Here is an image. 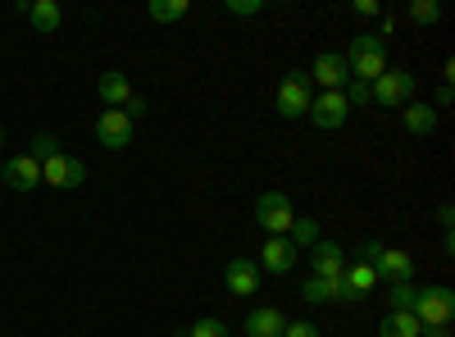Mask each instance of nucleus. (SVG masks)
I'll return each mask as SVG.
<instances>
[{"label":"nucleus","instance_id":"c756f323","mask_svg":"<svg viewBox=\"0 0 455 337\" xmlns=\"http://www.w3.org/2000/svg\"><path fill=\"white\" fill-rule=\"evenodd\" d=\"M360 19H378V14H383V10H378V0H355V5H351Z\"/></svg>","mask_w":455,"mask_h":337},{"label":"nucleus","instance_id":"423d86ee","mask_svg":"<svg viewBox=\"0 0 455 337\" xmlns=\"http://www.w3.org/2000/svg\"><path fill=\"white\" fill-rule=\"evenodd\" d=\"M274 100H278V115L283 119H306V109L315 100V83L306 78V73H283Z\"/></svg>","mask_w":455,"mask_h":337},{"label":"nucleus","instance_id":"f03ea898","mask_svg":"<svg viewBox=\"0 0 455 337\" xmlns=\"http://www.w3.org/2000/svg\"><path fill=\"white\" fill-rule=\"evenodd\" d=\"M355 260L378 274V283H414V255L410 251H396V246H383V242H364L355 251Z\"/></svg>","mask_w":455,"mask_h":337},{"label":"nucleus","instance_id":"a878e982","mask_svg":"<svg viewBox=\"0 0 455 337\" xmlns=\"http://www.w3.org/2000/svg\"><path fill=\"white\" fill-rule=\"evenodd\" d=\"M392 310H414V296H419V287L414 283H392Z\"/></svg>","mask_w":455,"mask_h":337},{"label":"nucleus","instance_id":"aec40b11","mask_svg":"<svg viewBox=\"0 0 455 337\" xmlns=\"http://www.w3.org/2000/svg\"><path fill=\"white\" fill-rule=\"evenodd\" d=\"M146 14L156 23H182L187 14H192V0H150Z\"/></svg>","mask_w":455,"mask_h":337},{"label":"nucleus","instance_id":"39448f33","mask_svg":"<svg viewBox=\"0 0 455 337\" xmlns=\"http://www.w3.org/2000/svg\"><path fill=\"white\" fill-rule=\"evenodd\" d=\"M255 223L269 237H287V229L296 223V210H291V197L287 192H264L255 201Z\"/></svg>","mask_w":455,"mask_h":337},{"label":"nucleus","instance_id":"6ab92c4d","mask_svg":"<svg viewBox=\"0 0 455 337\" xmlns=\"http://www.w3.org/2000/svg\"><path fill=\"white\" fill-rule=\"evenodd\" d=\"M378 337H419V319L410 310H387L383 324H378Z\"/></svg>","mask_w":455,"mask_h":337},{"label":"nucleus","instance_id":"7c9ffc66","mask_svg":"<svg viewBox=\"0 0 455 337\" xmlns=\"http://www.w3.org/2000/svg\"><path fill=\"white\" fill-rule=\"evenodd\" d=\"M124 115H128V119H132V124H137V119H141V115H146V100H141V96H132V100H128V105H124Z\"/></svg>","mask_w":455,"mask_h":337},{"label":"nucleus","instance_id":"f3484780","mask_svg":"<svg viewBox=\"0 0 455 337\" xmlns=\"http://www.w3.org/2000/svg\"><path fill=\"white\" fill-rule=\"evenodd\" d=\"M283 328H287V315L274 306H259L246 315V337H283Z\"/></svg>","mask_w":455,"mask_h":337},{"label":"nucleus","instance_id":"393cba45","mask_svg":"<svg viewBox=\"0 0 455 337\" xmlns=\"http://www.w3.org/2000/svg\"><path fill=\"white\" fill-rule=\"evenodd\" d=\"M187 337H233V333H228L223 319H210V315H205V319H196L192 328H187Z\"/></svg>","mask_w":455,"mask_h":337},{"label":"nucleus","instance_id":"9b49d317","mask_svg":"<svg viewBox=\"0 0 455 337\" xmlns=\"http://www.w3.org/2000/svg\"><path fill=\"white\" fill-rule=\"evenodd\" d=\"M306 260H310V278H323V283H337L341 278V269H347V251H341L337 242H328V237H319L310 251H306Z\"/></svg>","mask_w":455,"mask_h":337},{"label":"nucleus","instance_id":"473e14b6","mask_svg":"<svg viewBox=\"0 0 455 337\" xmlns=\"http://www.w3.org/2000/svg\"><path fill=\"white\" fill-rule=\"evenodd\" d=\"M0 187H5V164H0Z\"/></svg>","mask_w":455,"mask_h":337},{"label":"nucleus","instance_id":"6e6552de","mask_svg":"<svg viewBox=\"0 0 455 337\" xmlns=\"http://www.w3.org/2000/svg\"><path fill=\"white\" fill-rule=\"evenodd\" d=\"M42 182H51V187H60V192H78V187L87 182V164L78 160V156H51L46 164H42Z\"/></svg>","mask_w":455,"mask_h":337},{"label":"nucleus","instance_id":"dca6fc26","mask_svg":"<svg viewBox=\"0 0 455 337\" xmlns=\"http://www.w3.org/2000/svg\"><path fill=\"white\" fill-rule=\"evenodd\" d=\"M96 92H100V105L105 109H124L128 100H132V87H128V78L119 68H109V73H100V83H96Z\"/></svg>","mask_w":455,"mask_h":337},{"label":"nucleus","instance_id":"0eeeda50","mask_svg":"<svg viewBox=\"0 0 455 337\" xmlns=\"http://www.w3.org/2000/svg\"><path fill=\"white\" fill-rule=\"evenodd\" d=\"M347 115H351V105H347V96H341V92H319L310 100V109H306V119L319 132H337L341 124H347Z\"/></svg>","mask_w":455,"mask_h":337},{"label":"nucleus","instance_id":"4be33fe9","mask_svg":"<svg viewBox=\"0 0 455 337\" xmlns=\"http://www.w3.org/2000/svg\"><path fill=\"white\" fill-rule=\"evenodd\" d=\"M300 301H306V306H328V301H332V283L306 278V283H300Z\"/></svg>","mask_w":455,"mask_h":337},{"label":"nucleus","instance_id":"b1692460","mask_svg":"<svg viewBox=\"0 0 455 337\" xmlns=\"http://www.w3.org/2000/svg\"><path fill=\"white\" fill-rule=\"evenodd\" d=\"M28 156H32L36 164H46L51 156H60V141H55L51 132H36V137H32V146H28Z\"/></svg>","mask_w":455,"mask_h":337},{"label":"nucleus","instance_id":"ddd939ff","mask_svg":"<svg viewBox=\"0 0 455 337\" xmlns=\"http://www.w3.org/2000/svg\"><path fill=\"white\" fill-rule=\"evenodd\" d=\"M296 260H300V251H296L287 237H269L255 265H259V274H278V278H287V274L296 269Z\"/></svg>","mask_w":455,"mask_h":337},{"label":"nucleus","instance_id":"5701e85b","mask_svg":"<svg viewBox=\"0 0 455 337\" xmlns=\"http://www.w3.org/2000/svg\"><path fill=\"white\" fill-rule=\"evenodd\" d=\"M437 19H442V5H437V0H414V5H410V23L433 28Z\"/></svg>","mask_w":455,"mask_h":337},{"label":"nucleus","instance_id":"f257e3e1","mask_svg":"<svg viewBox=\"0 0 455 337\" xmlns=\"http://www.w3.org/2000/svg\"><path fill=\"white\" fill-rule=\"evenodd\" d=\"M347 68L355 83H373L387 73V42L378 32H355L347 46Z\"/></svg>","mask_w":455,"mask_h":337},{"label":"nucleus","instance_id":"2f4dec72","mask_svg":"<svg viewBox=\"0 0 455 337\" xmlns=\"http://www.w3.org/2000/svg\"><path fill=\"white\" fill-rule=\"evenodd\" d=\"M419 337H451V324H442V328H419Z\"/></svg>","mask_w":455,"mask_h":337},{"label":"nucleus","instance_id":"cd10ccee","mask_svg":"<svg viewBox=\"0 0 455 337\" xmlns=\"http://www.w3.org/2000/svg\"><path fill=\"white\" fill-rule=\"evenodd\" d=\"M269 5L264 0H228V14H237V19H251V14H264Z\"/></svg>","mask_w":455,"mask_h":337},{"label":"nucleus","instance_id":"2eb2a0df","mask_svg":"<svg viewBox=\"0 0 455 337\" xmlns=\"http://www.w3.org/2000/svg\"><path fill=\"white\" fill-rule=\"evenodd\" d=\"M401 124H405L410 137H433V132H437V109L424 105V100H410V105L401 109Z\"/></svg>","mask_w":455,"mask_h":337},{"label":"nucleus","instance_id":"c85d7f7f","mask_svg":"<svg viewBox=\"0 0 455 337\" xmlns=\"http://www.w3.org/2000/svg\"><path fill=\"white\" fill-rule=\"evenodd\" d=\"M283 337H319V328H315L310 319H287V328H283Z\"/></svg>","mask_w":455,"mask_h":337},{"label":"nucleus","instance_id":"1a4fd4ad","mask_svg":"<svg viewBox=\"0 0 455 337\" xmlns=\"http://www.w3.org/2000/svg\"><path fill=\"white\" fill-rule=\"evenodd\" d=\"M132 132H137V124L124 115V109H100L96 141L105 146V151H124V146H132Z\"/></svg>","mask_w":455,"mask_h":337},{"label":"nucleus","instance_id":"412c9836","mask_svg":"<svg viewBox=\"0 0 455 337\" xmlns=\"http://www.w3.org/2000/svg\"><path fill=\"white\" fill-rule=\"evenodd\" d=\"M287 242H291L300 255H306V251L319 242V219H296L291 229H287Z\"/></svg>","mask_w":455,"mask_h":337},{"label":"nucleus","instance_id":"bb28decb","mask_svg":"<svg viewBox=\"0 0 455 337\" xmlns=\"http://www.w3.org/2000/svg\"><path fill=\"white\" fill-rule=\"evenodd\" d=\"M341 96H347V105L351 109H360V105H373V96H369V83H347V87H341Z\"/></svg>","mask_w":455,"mask_h":337},{"label":"nucleus","instance_id":"72a5a7b5","mask_svg":"<svg viewBox=\"0 0 455 337\" xmlns=\"http://www.w3.org/2000/svg\"><path fill=\"white\" fill-rule=\"evenodd\" d=\"M0 146H5V128H0Z\"/></svg>","mask_w":455,"mask_h":337},{"label":"nucleus","instance_id":"a211bd4d","mask_svg":"<svg viewBox=\"0 0 455 337\" xmlns=\"http://www.w3.org/2000/svg\"><path fill=\"white\" fill-rule=\"evenodd\" d=\"M28 23H32L36 32H60L64 10L55 5V0H32V5H28Z\"/></svg>","mask_w":455,"mask_h":337},{"label":"nucleus","instance_id":"4468645a","mask_svg":"<svg viewBox=\"0 0 455 337\" xmlns=\"http://www.w3.org/2000/svg\"><path fill=\"white\" fill-rule=\"evenodd\" d=\"M5 187H14V192H32V187H42V164H36L32 156L5 160Z\"/></svg>","mask_w":455,"mask_h":337},{"label":"nucleus","instance_id":"9d476101","mask_svg":"<svg viewBox=\"0 0 455 337\" xmlns=\"http://www.w3.org/2000/svg\"><path fill=\"white\" fill-rule=\"evenodd\" d=\"M310 83H319V92H341L351 83V68H347V55H337V51H323V55H315V64H310V73H306Z\"/></svg>","mask_w":455,"mask_h":337},{"label":"nucleus","instance_id":"20e7f679","mask_svg":"<svg viewBox=\"0 0 455 337\" xmlns=\"http://www.w3.org/2000/svg\"><path fill=\"white\" fill-rule=\"evenodd\" d=\"M369 96H373V105H383V109H405V105L414 100V73L387 64L383 78L369 83Z\"/></svg>","mask_w":455,"mask_h":337},{"label":"nucleus","instance_id":"7ed1b4c3","mask_svg":"<svg viewBox=\"0 0 455 337\" xmlns=\"http://www.w3.org/2000/svg\"><path fill=\"white\" fill-rule=\"evenodd\" d=\"M414 319H419V328H442L455 319V292L446 283H433V287H419V296H414Z\"/></svg>","mask_w":455,"mask_h":337},{"label":"nucleus","instance_id":"f8f14e48","mask_svg":"<svg viewBox=\"0 0 455 337\" xmlns=\"http://www.w3.org/2000/svg\"><path fill=\"white\" fill-rule=\"evenodd\" d=\"M259 265H255V260L251 255H233V260H228V265H223V283H228V292H233V296H255L259 292Z\"/></svg>","mask_w":455,"mask_h":337}]
</instances>
